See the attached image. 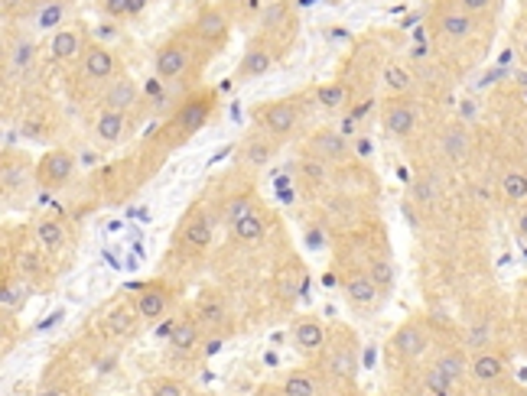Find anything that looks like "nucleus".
<instances>
[{"instance_id":"f704fd0d","label":"nucleus","mask_w":527,"mask_h":396,"mask_svg":"<svg viewBox=\"0 0 527 396\" xmlns=\"http://www.w3.org/2000/svg\"><path fill=\"white\" fill-rule=\"evenodd\" d=\"M36 237H39V244L49 247V251L62 247V241H65V234H62L59 221H39V224H36Z\"/></svg>"},{"instance_id":"6ab92c4d","label":"nucleus","mask_w":527,"mask_h":396,"mask_svg":"<svg viewBox=\"0 0 527 396\" xmlns=\"http://www.w3.org/2000/svg\"><path fill=\"white\" fill-rule=\"evenodd\" d=\"M293 341H297L299 351H319L326 344V328H322L319 319L306 315V319H299L293 325Z\"/></svg>"},{"instance_id":"ddd939ff","label":"nucleus","mask_w":527,"mask_h":396,"mask_svg":"<svg viewBox=\"0 0 527 396\" xmlns=\"http://www.w3.org/2000/svg\"><path fill=\"white\" fill-rule=\"evenodd\" d=\"M381 121L390 137L407 140L413 133V127H417V111H413V104L407 98H388L381 107Z\"/></svg>"},{"instance_id":"2f4dec72","label":"nucleus","mask_w":527,"mask_h":396,"mask_svg":"<svg viewBox=\"0 0 527 396\" xmlns=\"http://www.w3.org/2000/svg\"><path fill=\"white\" fill-rule=\"evenodd\" d=\"M316 98H319V104L326 107V111H339V107L348 101V88H345L342 82H332V84H322L319 92H316Z\"/></svg>"},{"instance_id":"79ce46f5","label":"nucleus","mask_w":527,"mask_h":396,"mask_svg":"<svg viewBox=\"0 0 527 396\" xmlns=\"http://www.w3.org/2000/svg\"><path fill=\"white\" fill-rule=\"evenodd\" d=\"M20 305H23V290H16L14 282H7V286H4V309L14 312V309H20Z\"/></svg>"},{"instance_id":"bb28decb","label":"nucleus","mask_w":527,"mask_h":396,"mask_svg":"<svg viewBox=\"0 0 527 396\" xmlns=\"http://www.w3.org/2000/svg\"><path fill=\"white\" fill-rule=\"evenodd\" d=\"M283 393L287 396H316V377L309 370H290L283 377Z\"/></svg>"},{"instance_id":"393cba45","label":"nucleus","mask_w":527,"mask_h":396,"mask_svg":"<svg viewBox=\"0 0 527 396\" xmlns=\"http://www.w3.org/2000/svg\"><path fill=\"white\" fill-rule=\"evenodd\" d=\"M257 211V195H254V189L251 192H241V195H235L228 202V205H225V224H228V228H235L238 221H241V218H247V214H254Z\"/></svg>"},{"instance_id":"6e6552de","label":"nucleus","mask_w":527,"mask_h":396,"mask_svg":"<svg viewBox=\"0 0 527 396\" xmlns=\"http://www.w3.org/2000/svg\"><path fill=\"white\" fill-rule=\"evenodd\" d=\"M78 78L85 82V88H101V84H111L117 78V59L107 53L105 46L92 43L85 49V55L78 59Z\"/></svg>"},{"instance_id":"c9c22d12","label":"nucleus","mask_w":527,"mask_h":396,"mask_svg":"<svg viewBox=\"0 0 527 396\" xmlns=\"http://www.w3.org/2000/svg\"><path fill=\"white\" fill-rule=\"evenodd\" d=\"M23 166H26V163L20 160V156H16V166H14V160L4 163V189H7V192H14V189L20 192V189H23V182H26Z\"/></svg>"},{"instance_id":"de8ad7c7","label":"nucleus","mask_w":527,"mask_h":396,"mask_svg":"<svg viewBox=\"0 0 527 396\" xmlns=\"http://www.w3.org/2000/svg\"><path fill=\"white\" fill-rule=\"evenodd\" d=\"M14 7H20V0H4V10H7V13H14Z\"/></svg>"},{"instance_id":"a878e982","label":"nucleus","mask_w":527,"mask_h":396,"mask_svg":"<svg viewBox=\"0 0 527 396\" xmlns=\"http://www.w3.org/2000/svg\"><path fill=\"white\" fill-rule=\"evenodd\" d=\"M65 13H69V4H65V0H43L36 10V26L43 33L55 30V26L65 20Z\"/></svg>"},{"instance_id":"b1692460","label":"nucleus","mask_w":527,"mask_h":396,"mask_svg":"<svg viewBox=\"0 0 527 396\" xmlns=\"http://www.w3.org/2000/svg\"><path fill=\"white\" fill-rule=\"evenodd\" d=\"M274 150H277L274 137H247L245 143H241V156H245V163H251V166H264V163H270Z\"/></svg>"},{"instance_id":"c756f323","label":"nucleus","mask_w":527,"mask_h":396,"mask_svg":"<svg viewBox=\"0 0 527 396\" xmlns=\"http://www.w3.org/2000/svg\"><path fill=\"white\" fill-rule=\"evenodd\" d=\"M368 273H371V280L378 282V290L388 296L390 290H394V282H398V276H394V267H390L388 257H375L371 260V267H368Z\"/></svg>"},{"instance_id":"72a5a7b5","label":"nucleus","mask_w":527,"mask_h":396,"mask_svg":"<svg viewBox=\"0 0 527 396\" xmlns=\"http://www.w3.org/2000/svg\"><path fill=\"white\" fill-rule=\"evenodd\" d=\"M436 367L456 383V380H462V373H466V358H462V351H446V354H440Z\"/></svg>"},{"instance_id":"2eb2a0df","label":"nucleus","mask_w":527,"mask_h":396,"mask_svg":"<svg viewBox=\"0 0 527 396\" xmlns=\"http://www.w3.org/2000/svg\"><path fill=\"white\" fill-rule=\"evenodd\" d=\"M427 344H430V331L420 319L404 321V325L394 331V338H390V348L398 351L400 358H420L423 351H427Z\"/></svg>"},{"instance_id":"c03bdc74","label":"nucleus","mask_w":527,"mask_h":396,"mask_svg":"<svg viewBox=\"0 0 527 396\" xmlns=\"http://www.w3.org/2000/svg\"><path fill=\"white\" fill-rule=\"evenodd\" d=\"M147 7H150V0H130V20H134V16H140Z\"/></svg>"},{"instance_id":"37998d69","label":"nucleus","mask_w":527,"mask_h":396,"mask_svg":"<svg viewBox=\"0 0 527 396\" xmlns=\"http://www.w3.org/2000/svg\"><path fill=\"white\" fill-rule=\"evenodd\" d=\"M459 4H462V7L469 10V13H485V10H491L495 7V0H459Z\"/></svg>"},{"instance_id":"f8f14e48","label":"nucleus","mask_w":527,"mask_h":396,"mask_svg":"<svg viewBox=\"0 0 527 396\" xmlns=\"http://www.w3.org/2000/svg\"><path fill=\"white\" fill-rule=\"evenodd\" d=\"M88 46H92V43H88L85 26H62V30H55L53 39H49V55H53L55 62H78Z\"/></svg>"},{"instance_id":"a19ab883","label":"nucleus","mask_w":527,"mask_h":396,"mask_svg":"<svg viewBox=\"0 0 527 396\" xmlns=\"http://www.w3.org/2000/svg\"><path fill=\"white\" fill-rule=\"evenodd\" d=\"M153 396H183V387L173 377H160V380L153 383Z\"/></svg>"},{"instance_id":"f3484780","label":"nucleus","mask_w":527,"mask_h":396,"mask_svg":"<svg viewBox=\"0 0 527 396\" xmlns=\"http://www.w3.org/2000/svg\"><path fill=\"white\" fill-rule=\"evenodd\" d=\"M166 309H169V290L163 286V282H150V286L140 292V299H137L140 319L156 321L163 312H166Z\"/></svg>"},{"instance_id":"4468645a","label":"nucleus","mask_w":527,"mask_h":396,"mask_svg":"<svg viewBox=\"0 0 527 396\" xmlns=\"http://www.w3.org/2000/svg\"><path fill=\"white\" fill-rule=\"evenodd\" d=\"M436 23H440V33L449 39H466L475 26V16L469 13L459 0H443L440 10H436Z\"/></svg>"},{"instance_id":"412c9836","label":"nucleus","mask_w":527,"mask_h":396,"mask_svg":"<svg viewBox=\"0 0 527 396\" xmlns=\"http://www.w3.org/2000/svg\"><path fill=\"white\" fill-rule=\"evenodd\" d=\"M202 321L199 319H192V315H186V319H179L173 325V331H169V348L176 351H192L196 344L202 341Z\"/></svg>"},{"instance_id":"1a4fd4ad","label":"nucleus","mask_w":527,"mask_h":396,"mask_svg":"<svg viewBox=\"0 0 527 396\" xmlns=\"http://www.w3.org/2000/svg\"><path fill=\"white\" fill-rule=\"evenodd\" d=\"M72 172H75V156L69 150H53L36 163L33 175H36V182L43 189H62L72 179Z\"/></svg>"},{"instance_id":"9d476101","label":"nucleus","mask_w":527,"mask_h":396,"mask_svg":"<svg viewBox=\"0 0 527 396\" xmlns=\"http://www.w3.org/2000/svg\"><path fill=\"white\" fill-rule=\"evenodd\" d=\"M306 153H309V156H319V160H326L329 166H332V163H345V160H348V156H351V143L345 140V133H339V130L319 127L313 137L306 140Z\"/></svg>"},{"instance_id":"58836bf2","label":"nucleus","mask_w":527,"mask_h":396,"mask_svg":"<svg viewBox=\"0 0 527 396\" xmlns=\"http://www.w3.org/2000/svg\"><path fill=\"white\" fill-rule=\"evenodd\" d=\"M452 387V380H449V377H446V373L443 370H440V367H430V370H427V390H430V393H446V390H449Z\"/></svg>"},{"instance_id":"473e14b6","label":"nucleus","mask_w":527,"mask_h":396,"mask_svg":"<svg viewBox=\"0 0 527 396\" xmlns=\"http://www.w3.org/2000/svg\"><path fill=\"white\" fill-rule=\"evenodd\" d=\"M501 189H504V198H511V202H524V198H527V172H518V169L504 172Z\"/></svg>"},{"instance_id":"39448f33","label":"nucleus","mask_w":527,"mask_h":396,"mask_svg":"<svg viewBox=\"0 0 527 396\" xmlns=\"http://www.w3.org/2000/svg\"><path fill=\"white\" fill-rule=\"evenodd\" d=\"M192 33L199 36V43L208 53H218V49L228 46V33H231V16L222 7H212V4H202L196 10V20H192Z\"/></svg>"},{"instance_id":"423d86ee","label":"nucleus","mask_w":527,"mask_h":396,"mask_svg":"<svg viewBox=\"0 0 527 396\" xmlns=\"http://www.w3.org/2000/svg\"><path fill=\"white\" fill-rule=\"evenodd\" d=\"M342 292H345V302H348L358 315L378 312V305H381V299H384V292L378 290V282L371 280L368 270H348V273L342 276Z\"/></svg>"},{"instance_id":"a18cd8bd","label":"nucleus","mask_w":527,"mask_h":396,"mask_svg":"<svg viewBox=\"0 0 527 396\" xmlns=\"http://www.w3.org/2000/svg\"><path fill=\"white\" fill-rule=\"evenodd\" d=\"M257 396H287V393H283V387L280 390H277V387H264Z\"/></svg>"},{"instance_id":"9b49d317","label":"nucleus","mask_w":527,"mask_h":396,"mask_svg":"<svg viewBox=\"0 0 527 396\" xmlns=\"http://www.w3.org/2000/svg\"><path fill=\"white\" fill-rule=\"evenodd\" d=\"M274 59H277L274 49H270L264 39L254 36L251 43H247V49H245V55H241V62H238L235 82L245 84V82H254V78H260V75H267L270 65H274Z\"/></svg>"},{"instance_id":"ea45409f","label":"nucleus","mask_w":527,"mask_h":396,"mask_svg":"<svg viewBox=\"0 0 527 396\" xmlns=\"http://www.w3.org/2000/svg\"><path fill=\"white\" fill-rule=\"evenodd\" d=\"M111 20H130V0H98Z\"/></svg>"},{"instance_id":"e433bc0d","label":"nucleus","mask_w":527,"mask_h":396,"mask_svg":"<svg viewBox=\"0 0 527 396\" xmlns=\"http://www.w3.org/2000/svg\"><path fill=\"white\" fill-rule=\"evenodd\" d=\"M303 172H306V179H309V182H326V179H329V163L319 160V156H309V153H306V156H303Z\"/></svg>"},{"instance_id":"a211bd4d","label":"nucleus","mask_w":527,"mask_h":396,"mask_svg":"<svg viewBox=\"0 0 527 396\" xmlns=\"http://www.w3.org/2000/svg\"><path fill=\"white\" fill-rule=\"evenodd\" d=\"M183 241L192 251H206L208 241H212V221H208L206 211H192L183 221Z\"/></svg>"},{"instance_id":"7ed1b4c3","label":"nucleus","mask_w":527,"mask_h":396,"mask_svg":"<svg viewBox=\"0 0 527 396\" xmlns=\"http://www.w3.org/2000/svg\"><path fill=\"white\" fill-rule=\"evenodd\" d=\"M293 36H297V16H293V4L290 0H277L270 4L264 13H260V33L257 39H264L277 55L280 49H290Z\"/></svg>"},{"instance_id":"c85d7f7f","label":"nucleus","mask_w":527,"mask_h":396,"mask_svg":"<svg viewBox=\"0 0 527 396\" xmlns=\"http://www.w3.org/2000/svg\"><path fill=\"white\" fill-rule=\"evenodd\" d=\"M384 82H388V88L394 94H407L413 88V75L407 65H400V62H388V69H384Z\"/></svg>"},{"instance_id":"4be33fe9","label":"nucleus","mask_w":527,"mask_h":396,"mask_svg":"<svg viewBox=\"0 0 527 396\" xmlns=\"http://www.w3.org/2000/svg\"><path fill=\"white\" fill-rule=\"evenodd\" d=\"M440 146H443V153H446V160H449V163H466V156H469V133H466V127H459V123L446 127Z\"/></svg>"},{"instance_id":"7c9ffc66","label":"nucleus","mask_w":527,"mask_h":396,"mask_svg":"<svg viewBox=\"0 0 527 396\" xmlns=\"http://www.w3.org/2000/svg\"><path fill=\"white\" fill-rule=\"evenodd\" d=\"M501 370H504L501 358H495V354H475V361H472L475 380H498Z\"/></svg>"},{"instance_id":"f03ea898","label":"nucleus","mask_w":527,"mask_h":396,"mask_svg":"<svg viewBox=\"0 0 527 396\" xmlns=\"http://www.w3.org/2000/svg\"><path fill=\"white\" fill-rule=\"evenodd\" d=\"M212 111H215V92H212V88H202V92L189 94L183 104L176 107V114L169 117V133H173V143L192 137V133H199V130L208 123Z\"/></svg>"},{"instance_id":"5701e85b","label":"nucleus","mask_w":527,"mask_h":396,"mask_svg":"<svg viewBox=\"0 0 527 396\" xmlns=\"http://www.w3.org/2000/svg\"><path fill=\"white\" fill-rule=\"evenodd\" d=\"M124 127H127V117L121 111H101L98 121H95V133L105 143H117L124 137Z\"/></svg>"},{"instance_id":"f257e3e1","label":"nucleus","mask_w":527,"mask_h":396,"mask_svg":"<svg viewBox=\"0 0 527 396\" xmlns=\"http://www.w3.org/2000/svg\"><path fill=\"white\" fill-rule=\"evenodd\" d=\"M199 53L202 55H212L206 46L199 43V36L192 33V26H183V30H176L173 36L166 39L156 53V62H153V69H156V78L160 82H183L196 65H199Z\"/></svg>"},{"instance_id":"aec40b11","label":"nucleus","mask_w":527,"mask_h":396,"mask_svg":"<svg viewBox=\"0 0 527 396\" xmlns=\"http://www.w3.org/2000/svg\"><path fill=\"white\" fill-rule=\"evenodd\" d=\"M225 319H228V305L215 290L199 292V321L206 328H225Z\"/></svg>"},{"instance_id":"49530a36","label":"nucleus","mask_w":527,"mask_h":396,"mask_svg":"<svg viewBox=\"0 0 527 396\" xmlns=\"http://www.w3.org/2000/svg\"><path fill=\"white\" fill-rule=\"evenodd\" d=\"M518 234H521V237H527V211L521 214V221H518Z\"/></svg>"},{"instance_id":"20e7f679","label":"nucleus","mask_w":527,"mask_h":396,"mask_svg":"<svg viewBox=\"0 0 527 396\" xmlns=\"http://www.w3.org/2000/svg\"><path fill=\"white\" fill-rule=\"evenodd\" d=\"M299 104L297 98H283V101H267V104L254 107V121L257 127L274 140H287L293 130L299 127Z\"/></svg>"},{"instance_id":"4c0bfd02","label":"nucleus","mask_w":527,"mask_h":396,"mask_svg":"<svg viewBox=\"0 0 527 396\" xmlns=\"http://www.w3.org/2000/svg\"><path fill=\"white\" fill-rule=\"evenodd\" d=\"M410 198L417 202V205H433V198H436V185H433V179H417L413 182V189H410Z\"/></svg>"},{"instance_id":"0eeeda50","label":"nucleus","mask_w":527,"mask_h":396,"mask_svg":"<svg viewBox=\"0 0 527 396\" xmlns=\"http://www.w3.org/2000/svg\"><path fill=\"white\" fill-rule=\"evenodd\" d=\"M355 370H358V338L339 325L329 341V373L339 380H355Z\"/></svg>"},{"instance_id":"09e8293b","label":"nucleus","mask_w":527,"mask_h":396,"mask_svg":"<svg viewBox=\"0 0 527 396\" xmlns=\"http://www.w3.org/2000/svg\"><path fill=\"white\" fill-rule=\"evenodd\" d=\"M39 396H59V393H55V390H46V393H39Z\"/></svg>"},{"instance_id":"dca6fc26","label":"nucleus","mask_w":527,"mask_h":396,"mask_svg":"<svg viewBox=\"0 0 527 396\" xmlns=\"http://www.w3.org/2000/svg\"><path fill=\"white\" fill-rule=\"evenodd\" d=\"M140 98V88L137 82L130 75H117L115 82L105 88V94H101V104H105V111H121V114H127L130 107L137 104Z\"/></svg>"},{"instance_id":"cd10ccee","label":"nucleus","mask_w":527,"mask_h":396,"mask_svg":"<svg viewBox=\"0 0 527 396\" xmlns=\"http://www.w3.org/2000/svg\"><path fill=\"white\" fill-rule=\"evenodd\" d=\"M264 231H267V224H264V214L254 211V214H247V218H241V221L231 228V234H235L238 241L251 244V241H260V237H264Z\"/></svg>"}]
</instances>
